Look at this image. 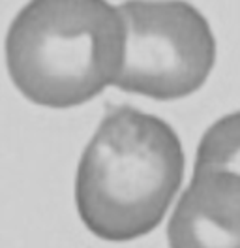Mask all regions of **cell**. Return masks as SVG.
Listing matches in <instances>:
<instances>
[{
  "mask_svg": "<svg viewBox=\"0 0 240 248\" xmlns=\"http://www.w3.org/2000/svg\"><path fill=\"white\" fill-rule=\"evenodd\" d=\"M167 237L175 248L240 247V173L195 164Z\"/></svg>",
  "mask_w": 240,
  "mask_h": 248,
  "instance_id": "cell-4",
  "label": "cell"
},
{
  "mask_svg": "<svg viewBox=\"0 0 240 248\" xmlns=\"http://www.w3.org/2000/svg\"><path fill=\"white\" fill-rule=\"evenodd\" d=\"M184 177L169 124L128 106L107 109L75 179L79 217L105 241H132L164 220Z\"/></svg>",
  "mask_w": 240,
  "mask_h": 248,
  "instance_id": "cell-1",
  "label": "cell"
},
{
  "mask_svg": "<svg viewBox=\"0 0 240 248\" xmlns=\"http://www.w3.org/2000/svg\"><path fill=\"white\" fill-rule=\"evenodd\" d=\"M197 166L240 173V111L214 123L197 147Z\"/></svg>",
  "mask_w": 240,
  "mask_h": 248,
  "instance_id": "cell-5",
  "label": "cell"
},
{
  "mask_svg": "<svg viewBox=\"0 0 240 248\" xmlns=\"http://www.w3.org/2000/svg\"><path fill=\"white\" fill-rule=\"evenodd\" d=\"M124 19L107 0H30L6 36L15 87L44 108L81 106L113 85Z\"/></svg>",
  "mask_w": 240,
  "mask_h": 248,
  "instance_id": "cell-2",
  "label": "cell"
},
{
  "mask_svg": "<svg viewBox=\"0 0 240 248\" xmlns=\"http://www.w3.org/2000/svg\"><path fill=\"white\" fill-rule=\"evenodd\" d=\"M124 53L115 87L154 100H177L203 87L216 61L207 19L182 0H128Z\"/></svg>",
  "mask_w": 240,
  "mask_h": 248,
  "instance_id": "cell-3",
  "label": "cell"
}]
</instances>
